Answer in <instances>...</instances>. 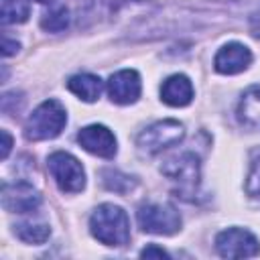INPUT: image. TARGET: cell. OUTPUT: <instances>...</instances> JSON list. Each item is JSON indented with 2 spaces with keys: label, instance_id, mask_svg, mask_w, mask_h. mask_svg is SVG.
<instances>
[{
  "label": "cell",
  "instance_id": "obj_19",
  "mask_svg": "<svg viewBox=\"0 0 260 260\" xmlns=\"http://www.w3.org/2000/svg\"><path fill=\"white\" fill-rule=\"evenodd\" d=\"M67 24H69L67 8H53V10L45 12L43 18H41V26L49 32H59V30L67 28Z\"/></svg>",
  "mask_w": 260,
  "mask_h": 260
},
{
  "label": "cell",
  "instance_id": "obj_21",
  "mask_svg": "<svg viewBox=\"0 0 260 260\" xmlns=\"http://www.w3.org/2000/svg\"><path fill=\"white\" fill-rule=\"evenodd\" d=\"M4 45H2V53H4V57H8V55H14L16 51H18V43L16 41H10L8 37H4V41H2Z\"/></svg>",
  "mask_w": 260,
  "mask_h": 260
},
{
  "label": "cell",
  "instance_id": "obj_3",
  "mask_svg": "<svg viewBox=\"0 0 260 260\" xmlns=\"http://www.w3.org/2000/svg\"><path fill=\"white\" fill-rule=\"evenodd\" d=\"M185 136V126L177 120H158L154 124H150L148 128H144L138 138L136 144L140 148V152L144 154H156L169 146H175L183 140Z\"/></svg>",
  "mask_w": 260,
  "mask_h": 260
},
{
  "label": "cell",
  "instance_id": "obj_2",
  "mask_svg": "<svg viewBox=\"0 0 260 260\" xmlns=\"http://www.w3.org/2000/svg\"><path fill=\"white\" fill-rule=\"evenodd\" d=\"M67 124V114L61 102L57 100H45L26 120L24 124V136L28 140H49L61 134V130Z\"/></svg>",
  "mask_w": 260,
  "mask_h": 260
},
{
  "label": "cell",
  "instance_id": "obj_15",
  "mask_svg": "<svg viewBox=\"0 0 260 260\" xmlns=\"http://www.w3.org/2000/svg\"><path fill=\"white\" fill-rule=\"evenodd\" d=\"M14 234L26 244H43L51 236V228L41 221H20L14 225Z\"/></svg>",
  "mask_w": 260,
  "mask_h": 260
},
{
  "label": "cell",
  "instance_id": "obj_11",
  "mask_svg": "<svg viewBox=\"0 0 260 260\" xmlns=\"http://www.w3.org/2000/svg\"><path fill=\"white\" fill-rule=\"evenodd\" d=\"M252 63V53L248 47L240 45V43H228L223 45L215 59H213V65H215V71L223 73V75H236L244 69H248V65Z\"/></svg>",
  "mask_w": 260,
  "mask_h": 260
},
{
  "label": "cell",
  "instance_id": "obj_10",
  "mask_svg": "<svg viewBox=\"0 0 260 260\" xmlns=\"http://www.w3.org/2000/svg\"><path fill=\"white\" fill-rule=\"evenodd\" d=\"M140 75L134 69H122L118 73H114L108 81V95L114 104L126 106V104H134L140 98Z\"/></svg>",
  "mask_w": 260,
  "mask_h": 260
},
{
  "label": "cell",
  "instance_id": "obj_13",
  "mask_svg": "<svg viewBox=\"0 0 260 260\" xmlns=\"http://www.w3.org/2000/svg\"><path fill=\"white\" fill-rule=\"evenodd\" d=\"M238 118L250 130H260V85H252L244 91L238 104Z\"/></svg>",
  "mask_w": 260,
  "mask_h": 260
},
{
  "label": "cell",
  "instance_id": "obj_12",
  "mask_svg": "<svg viewBox=\"0 0 260 260\" xmlns=\"http://www.w3.org/2000/svg\"><path fill=\"white\" fill-rule=\"evenodd\" d=\"M160 98L167 106H173V108H183L187 104H191L193 100V85L189 81L187 75H171L162 81L160 85Z\"/></svg>",
  "mask_w": 260,
  "mask_h": 260
},
{
  "label": "cell",
  "instance_id": "obj_6",
  "mask_svg": "<svg viewBox=\"0 0 260 260\" xmlns=\"http://www.w3.org/2000/svg\"><path fill=\"white\" fill-rule=\"evenodd\" d=\"M160 173L169 177L173 183H177L183 195H191L199 185V175H201L199 158L193 152H181L177 156L167 158L160 165Z\"/></svg>",
  "mask_w": 260,
  "mask_h": 260
},
{
  "label": "cell",
  "instance_id": "obj_9",
  "mask_svg": "<svg viewBox=\"0 0 260 260\" xmlns=\"http://www.w3.org/2000/svg\"><path fill=\"white\" fill-rule=\"evenodd\" d=\"M77 142L83 150L102 156V158H112L116 154V136L112 134L110 128L102 126V124H91L85 126L83 130H79L77 134Z\"/></svg>",
  "mask_w": 260,
  "mask_h": 260
},
{
  "label": "cell",
  "instance_id": "obj_17",
  "mask_svg": "<svg viewBox=\"0 0 260 260\" xmlns=\"http://www.w3.org/2000/svg\"><path fill=\"white\" fill-rule=\"evenodd\" d=\"M246 193L260 203V148L250 152V173L246 179Z\"/></svg>",
  "mask_w": 260,
  "mask_h": 260
},
{
  "label": "cell",
  "instance_id": "obj_5",
  "mask_svg": "<svg viewBox=\"0 0 260 260\" xmlns=\"http://www.w3.org/2000/svg\"><path fill=\"white\" fill-rule=\"evenodd\" d=\"M138 223L148 234L171 236L181 228L179 211L169 203H144L138 207Z\"/></svg>",
  "mask_w": 260,
  "mask_h": 260
},
{
  "label": "cell",
  "instance_id": "obj_8",
  "mask_svg": "<svg viewBox=\"0 0 260 260\" xmlns=\"http://www.w3.org/2000/svg\"><path fill=\"white\" fill-rule=\"evenodd\" d=\"M2 205L6 211H12V213H30V211L39 209L41 195L26 181L4 183L2 185Z\"/></svg>",
  "mask_w": 260,
  "mask_h": 260
},
{
  "label": "cell",
  "instance_id": "obj_22",
  "mask_svg": "<svg viewBox=\"0 0 260 260\" xmlns=\"http://www.w3.org/2000/svg\"><path fill=\"white\" fill-rule=\"evenodd\" d=\"M0 134H2V140H4L2 142V158H6L8 152H10V148H12V138H10V134L6 130H2Z\"/></svg>",
  "mask_w": 260,
  "mask_h": 260
},
{
  "label": "cell",
  "instance_id": "obj_4",
  "mask_svg": "<svg viewBox=\"0 0 260 260\" xmlns=\"http://www.w3.org/2000/svg\"><path fill=\"white\" fill-rule=\"evenodd\" d=\"M51 177L63 193H79L85 187V171L81 162L69 152H53L47 160Z\"/></svg>",
  "mask_w": 260,
  "mask_h": 260
},
{
  "label": "cell",
  "instance_id": "obj_14",
  "mask_svg": "<svg viewBox=\"0 0 260 260\" xmlns=\"http://www.w3.org/2000/svg\"><path fill=\"white\" fill-rule=\"evenodd\" d=\"M67 87L83 102H95L102 93V79L98 75H91V73H79V75H73L69 81H67Z\"/></svg>",
  "mask_w": 260,
  "mask_h": 260
},
{
  "label": "cell",
  "instance_id": "obj_7",
  "mask_svg": "<svg viewBox=\"0 0 260 260\" xmlns=\"http://www.w3.org/2000/svg\"><path fill=\"white\" fill-rule=\"evenodd\" d=\"M215 250L223 258H250L260 254V244L248 230L230 228L217 234Z\"/></svg>",
  "mask_w": 260,
  "mask_h": 260
},
{
  "label": "cell",
  "instance_id": "obj_1",
  "mask_svg": "<svg viewBox=\"0 0 260 260\" xmlns=\"http://www.w3.org/2000/svg\"><path fill=\"white\" fill-rule=\"evenodd\" d=\"M91 236L106 246H124L130 240V221L122 207L104 203L89 217Z\"/></svg>",
  "mask_w": 260,
  "mask_h": 260
},
{
  "label": "cell",
  "instance_id": "obj_20",
  "mask_svg": "<svg viewBox=\"0 0 260 260\" xmlns=\"http://www.w3.org/2000/svg\"><path fill=\"white\" fill-rule=\"evenodd\" d=\"M140 256L142 258H169V254L162 250V248H158V246H154V244H150V246H146L142 252H140Z\"/></svg>",
  "mask_w": 260,
  "mask_h": 260
},
{
  "label": "cell",
  "instance_id": "obj_23",
  "mask_svg": "<svg viewBox=\"0 0 260 260\" xmlns=\"http://www.w3.org/2000/svg\"><path fill=\"white\" fill-rule=\"evenodd\" d=\"M250 32L260 39V12H256V14L250 16Z\"/></svg>",
  "mask_w": 260,
  "mask_h": 260
},
{
  "label": "cell",
  "instance_id": "obj_16",
  "mask_svg": "<svg viewBox=\"0 0 260 260\" xmlns=\"http://www.w3.org/2000/svg\"><path fill=\"white\" fill-rule=\"evenodd\" d=\"M0 16L4 24L24 22L28 18V0H0Z\"/></svg>",
  "mask_w": 260,
  "mask_h": 260
},
{
  "label": "cell",
  "instance_id": "obj_24",
  "mask_svg": "<svg viewBox=\"0 0 260 260\" xmlns=\"http://www.w3.org/2000/svg\"><path fill=\"white\" fill-rule=\"evenodd\" d=\"M37 2H41V4H47V2H53V0H37Z\"/></svg>",
  "mask_w": 260,
  "mask_h": 260
},
{
  "label": "cell",
  "instance_id": "obj_18",
  "mask_svg": "<svg viewBox=\"0 0 260 260\" xmlns=\"http://www.w3.org/2000/svg\"><path fill=\"white\" fill-rule=\"evenodd\" d=\"M102 181L110 191H116V193H128L136 185V181L132 177H128L120 171H114V169L102 171Z\"/></svg>",
  "mask_w": 260,
  "mask_h": 260
}]
</instances>
